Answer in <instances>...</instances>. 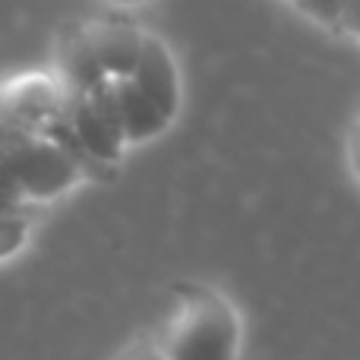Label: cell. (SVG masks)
<instances>
[{
	"mask_svg": "<svg viewBox=\"0 0 360 360\" xmlns=\"http://www.w3.org/2000/svg\"><path fill=\"white\" fill-rule=\"evenodd\" d=\"M120 360H168V357H165V351L158 348V342H152V338H139V342L133 345Z\"/></svg>",
	"mask_w": 360,
	"mask_h": 360,
	"instance_id": "10",
	"label": "cell"
},
{
	"mask_svg": "<svg viewBox=\"0 0 360 360\" xmlns=\"http://www.w3.org/2000/svg\"><path fill=\"white\" fill-rule=\"evenodd\" d=\"M304 16L316 19L319 25H335L338 29V16H342L345 0H291Z\"/></svg>",
	"mask_w": 360,
	"mask_h": 360,
	"instance_id": "9",
	"label": "cell"
},
{
	"mask_svg": "<svg viewBox=\"0 0 360 360\" xmlns=\"http://www.w3.org/2000/svg\"><path fill=\"white\" fill-rule=\"evenodd\" d=\"M177 304L158 332L168 360H237L240 323L221 294L202 285H177Z\"/></svg>",
	"mask_w": 360,
	"mask_h": 360,
	"instance_id": "1",
	"label": "cell"
},
{
	"mask_svg": "<svg viewBox=\"0 0 360 360\" xmlns=\"http://www.w3.org/2000/svg\"><path fill=\"white\" fill-rule=\"evenodd\" d=\"M114 92H117V108H120V127H124V139L127 146L136 143H149V139L162 136L171 127V120L139 92V86L124 76V79H114Z\"/></svg>",
	"mask_w": 360,
	"mask_h": 360,
	"instance_id": "5",
	"label": "cell"
},
{
	"mask_svg": "<svg viewBox=\"0 0 360 360\" xmlns=\"http://www.w3.org/2000/svg\"><path fill=\"white\" fill-rule=\"evenodd\" d=\"M67 124L73 130L76 143L82 146L92 162H101V165H114L120 162L127 149V139L114 130L108 120H101V114L92 108V101L86 95H70L67 101Z\"/></svg>",
	"mask_w": 360,
	"mask_h": 360,
	"instance_id": "4",
	"label": "cell"
},
{
	"mask_svg": "<svg viewBox=\"0 0 360 360\" xmlns=\"http://www.w3.org/2000/svg\"><path fill=\"white\" fill-rule=\"evenodd\" d=\"M0 165L22 199H54L82 177L79 162L44 136H22L4 146Z\"/></svg>",
	"mask_w": 360,
	"mask_h": 360,
	"instance_id": "2",
	"label": "cell"
},
{
	"mask_svg": "<svg viewBox=\"0 0 360 360\" xmlns=\"http://www.w3.org/2000/svg\"><path fill=\"white\" fill-rule=\"evenodd\" d=\"M130 79L139 86V92L158 108L168 120L177 117L180 111V73L174 54L168 51V44L155 35L143 38V51H139L136 70L130 73Z\"/></svg>",
	"mask_w": 360,
	"mask_h": 360,
	"instance_id": "3",
	"label": "cell"
},
{
	"mask_svg": "<svg viewBox=\"0 0 360 360\" xmlns=\"http://www.w3.org/2000/svg\"><path fill=\"white\" fill-rule=\"evenodd\" d=\"M60 73H63V82H67L70 95H86V92H92L98 82L111 79V76L105 73V67H101V60H98V54H95L92 41H89L86 29H79V32L63 38Z\"/></svg>",
	"mask_w": 360,
	"mask_h": 360,
	"instance_id": "7",
	"label": "cell"
},
{
	"mask_svg": "<svg viewBox=\"0 0 360 360\" xmlns=\"http://www.w3.org/2000/svg\"><path fill=\"white\" fill-rule=\"evenodd\" d=\"M111 4H120V6H136V4H146V0H111Z\"/></svg>",
	"mask_w": 360,
	"mask_h": 360,
	"instance_id": "13",
	"label": "cell"
},
{
	"mask_svg": "<svg viewBox=\"0 0 360 360\" xmlns=\"http://www.w3.org/2000/svg\"><path fill=\"white\" fill-rule=\"evenodd\" d=\"M338 29L360 38V0H345L342 16H338Z\"/></svg>",
	"mask_w": 360,
	"mask_h": 360,
	"instance_id": "11",
	"label": "cell"
},
{
	"mask_svg": "<svg viewBox=\"0 0 360 360\" xmlns=\"http://www.w3.org/2000/svg\"><path fill=\"white\" fill-rule=\"evenodd\" d=\"M351 165H354V171L360 177V117L354 120V130H351Z\"/></svg>",
	"mask_w": 360,
	"mask_h": 360,
	"instance_id": "12",
	"label": "cell"
},
{
	"mask_svg": "<svg viewBox=\"0 0 360 360\" xmlns=\"http://www.w3.org/2000/svg\"><path fill=\"white\" fill-rule=\"evenodd\" d=\"M25 240H29V218H25V212L0 218V259L19 253Z\"/></svg>",
	"mask_w": 360,
	"mask_h": 360,
	"instance_id": "8",
	"label": "cell"
},
{
	"mask_svg": "<svg viewBox=\"0 0 360 360\" xmlns=\"http://www.w3.org/2000/svg\"><path fill=\"white\" fill-rule=\"evenodd\" d=\"M86 35L111 79H124V76H130L136 70L143 38H146L143 32L111 22V25H86Z\"/></svg>",
	"mask_w": 360,
	"mask_h": 360,
	"instance_id": "6",
	"label": "cell"
}]
</instances>
